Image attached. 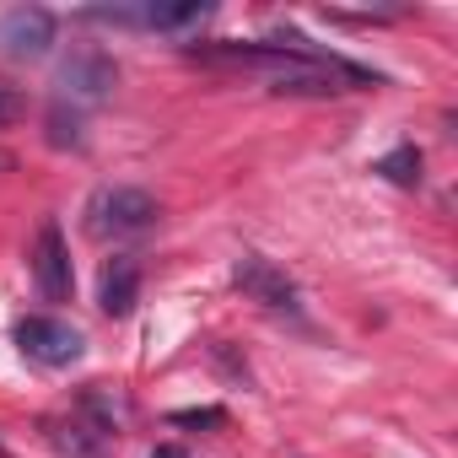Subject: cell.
Segmentation results:
<instances>
[{"label": "cell", "mask_w": 458, "mask_h": 458, "mask_svg": "<svg viewBox=\"0 0 458 458\" xmlns=\"http://www.w3.org/2000/svg\"><path fill=\"white\" fill-rule=\"evenodd\" d=\"M372 173H383V178H388V183H399V189H415V183H420V146H410V140H404V146H394L388 157H377V162H372Z\"/></svg>", "instance_id": "obj_8"}, {"label": "cell", "mask_w": 458, "mask_h": 458, "mask_svg": "<svg viewBox=\"0 0 458 458\" xmlns=\"http://www.w3.org/2000/svg\"><path fill=\"white\" fill-rule=\"evenodd\" d=\"M157 216H162L157 194H146L135 183H114V189H98L87 199V233L92 238H130V233H146Z\"/></svg>", "instance_id": "obj_1"}, {"label": "cell", "mask_w": 458, "mask_h": 458, "mask_svg": "<svg viewBox=\"0 0 458 458\" xmlns=\"http://www.w3.org/2000/svg\"><path fill=\"white\" fill-rule=\"evenodd\" d=\"M135 302H140V265L130 254H114L98 276V308L108 318H124V313H135Z\"/></svg>", "instance_id": "obj_7"}, {"label": "cell", "mask_w": 458, "mask_h": 458, "mask_svg": "<svg viewBox=\"0 0 458 458\" xmlns=\"http://www.w3.org/2000/svg\"><path fill=\"white\" fill-rule=\"evenodd\" d=\"M33 281L49 302H65L76 276H71V249H65V233H60V221H44L38 226V238H33Z\"/></svg>", "instance_id": "obj_5"}, {"label": "cell", "mask_w": 458, "mask_h": 458, "mask_svg": "<svg viewBox=\"0 0 458 458\" xmlns=\"http://www.w3.org/2000/svg\"><path fill=\"white\" fill-rule=\"evenodd\" d=\"M49 146H81V114L76 108H65V103H55L49 108Z\"/></svg>", "instance_id": "obj_9"}, {"label": "cell", "mask_w": 458, "mask_h": 458, "mask_svg": "<svg viewBox=\"0 0 458 458\" xmlns=\"http://www.w3.org/2000/svg\"><path fill=\"white\" fill-rule=\"evenodd\" d=\"M0 458H6V447H0Z\"/></svg>", "instance_id": "obj_14"}, {"label": "cell", "mask_w": 458, "mask_h": 458, "mask_svg": "<svg viewBox=\"0 0 458 458\" xmlns=\"http://www.w3.org/2000/svg\"><path fill=\"white\" fill-rule=\"evenodd\" d=\"M55 33H60V22H55V12H44V6H17V12L0 17V49L17 55V60L49 55Z\"/></svg>", "instance_id": "obj_6"}, {"label": "cell", "mask_w": 458, "mask_h": 458, "mask_svg": "<svg viewBox=\"0 0 458 458\" xmlns=\"http://www.w3.org/2000/svg\"><path fill=\"white\" fill-rule=\"evenodd\" d=\"M28 114V98L17 92V87H6V81H0V130H6V124H17Z\"/></svg>", "instance_id": "obj_11"}, {"label": "cell", "mask_w": 458, "mask_h": 458, "mask_svg": "<svg viewBox=\"0 0 458 458\" xmlns=\"http://www.w3.org/2000/svg\"><path fill=\"white\" fill-rule=\"evenodd\" d=\"M17 345H22V356L38 361V367H71V361H81V351H87L81 329H71L65 318H44V313H33V318L17 324Z\"/></svg>", "instance_id": "obj_2"}, {"label": "cell", "mask_w": 458, "mask_h": 458, "mask_svg": "<svg viewBox=\"0 0 458 458\" xmlns=\"http://www.w3.org/2000/svg\"><path fill=\"white\" fill-rule=\"evenodd\" d=\"M151 458H183V447H157Z\"/></svg>", "instance_id": "obj_12"}, {"label": "cell", "mask_w": 458, "mask_h": 458, "mask_svg": "<svg viewBox=\"0 0 458 458\" xmlns=\"http://www.w3.org/2000/svg\"><path fill=\"white\" fill-rule=\"evenodd\" d=\"M167 426H226V410H221V404H205V410H173Z\"/></svg>", "instance_id": "obj_10"}, {"label": "cell", "mask_w": 458, "mask_h": 458, "mask_svg": "<svg viewBox=\"0 0 458 458\" xmlns=\"http://www.w3.org/2000/svg\"><path fill=\"white\" fill-rule=\"evenodd\" d=\"M114 81H119V65H114L98 44L71 49L65 65H60V87H65L76 103H103V98L114 92Z\"/></svg>", "instance_id": "obj_4"}, {"label": "cell", "mask_w": 458, "mask_h": 458, "mask_svg": "<svg viewBox=\"0 0 458 458\" xmlns=\"http://www.w3.org/2000/svg\"><path fill=\"white\" fill-rule=\"evenodd\" d=\"M6 167H12V157H6V151H0V173H6Z\"/></svg>", "instance_id": "obj_13"}, {"label": "cell", "mask_w": 458, "mask_h": 458, "mask_svg": "<svg viewBox=\"0 0 458 458\" xmlns=\"http://www.w3.org/2000/svg\"><path fill=\"white\" fill-rule=\"evenodd\" d=\"M233 286H238L249 302L270 308V313H297V281H292L281 265H270L265 254H238Z\"/></svg>", "instance_id": "obj_3"}]
</instances>
